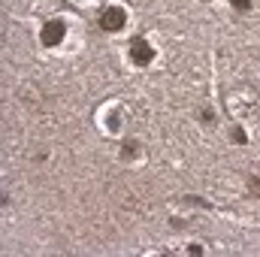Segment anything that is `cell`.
Instances as JSON below:
<instances>
[{
  "instance_id": "obj_2",
  "label": "cell",
  "mask_w": 260,
  "mask_h": 257,
  "mask_svg": "<svg viewBox=\"0 0 260 257\" xmlns=\"http://www.w3.org/2000/svg\"><path fill=\"white\" fill-rule=\"evenodd\" d=\"M100 24H103V30H118V27H124V9H118V6H109V9L103 12Z\"/></svg>"
},
{
  "instance_id": "obj_4",
  "label": "cell",
  "mask_w": 260,
  "mask_h": 257,
  "mask_svg": "<svg viewBox=\"0 0 260 257\" xmlns=\"http://www.w3.org/2000/svg\"><path fill=\"white\" fill-rule=\"evenodd\" d=\"M230 3H233L236 9H248V0H230Z\"/></svg>"
},
{
  "instance_id": "obj_1",
  "label": "cell",
  "mask_w": 260,
  "mask_h": 257,
  "mask_svg": "<svg viewBox=\"0 0 260 257\" xmlns=\"http://www.w3.org/2000/svg\"><path fill=\"white\" fill-rule=\"evenodd\" d=\"M152 46L145 43V36H136V40L130 43V58H133V64H139V67H145L148 61H152Z\"/></svg>"
},
{
  "instance_id": "obj_3",
  "label": "cell",
  "mask_w": 260,
  "mask_h": 257,
  "mask_svg": "<svg viewBox=\"0 0 260 257\" xmlns=\"http://www.w3.org/2000/svg\"><path fill=\"white\" fill-rule=\"evenodd\" d=\"M61 36H64V24H61V21H49V24H46V30H43V40L52 46V43H58V40H61Z\"/></svg>"
}]
</instances>
